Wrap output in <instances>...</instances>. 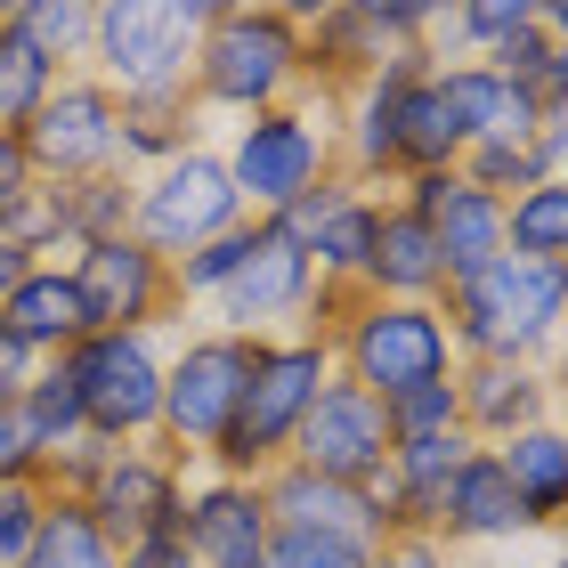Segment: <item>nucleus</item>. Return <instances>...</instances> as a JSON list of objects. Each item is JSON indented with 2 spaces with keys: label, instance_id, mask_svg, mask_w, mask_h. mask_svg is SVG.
<instances>
[{
  "label": "nucleus",
  "instance_id": "14",
  "mask_svg": "<svg viewBox=\"0 0 568 568\" xmlns=\"http://www.w3.org/2000/svg\"><path fill=\"white\" fill-rule=\"evenodd\" d=\"M73 284H82V308L98 333H163L171 325V261H154L139 236H106V244H82L65 252Z\"/></svg>",
  "mask_w": 568,
  "mask_h": 568
},
{
  "label": "nucleus",
  "instance_id": "30",
  "mask_svg": "<svg viewBox=\"0 0 568 568\" xmlns=\"http://www.w3.org/2000/svg\"><path fill=\"white\" fill-rule=\"evenodd\" d=\"M58 82H65V65H58V58H41V49L9 24V9H0V131H17V122L33 114Z\"/></svg>",
  "mask_w": 568,
  "mask_h": 568
},
{
  "label": "nucleus",
  "instance_id": "16",
  "mask_svg": "<svg viewBox=\"0 0 568 568\" xmlns=\"http://www.w3.org/2000/svg\"><path fill=\"white\" fill-rule=\"evenodd\" d=\"M382 203H390V195H374V187H357V179L333 171L317 195H301L293 212H284V227L301 236V252H308V268H317L325 293H357V276H366V252H374Z\"/></svg>",
  "mask_w": 568,
  "mask_h": 568
},
{
  "label": "nucleus",
  "instance_id": "40",
  "mask_svg": "<svg viewBox=\"0 0 568 568\" xmlns=\"http://www.w3.org/2000/svg\"><path fill=\"white\" fill-rule=\"evenodd\" d=\"M24 382H33V357H24V349L9 342V333H0V406H9V398L24 390Z\"/></svg>",
  "mask_w": 568,
  "mask_h": 568
},
{
  "label": "nucleus",
  "instance_id": "19",
  "mask_svg": "<svg viewBox=\"0 0 568 568\" xmlns=\"http://www.w3.org/2000/svg\"><path fill=\"white\" fill-rule=\"evenodd\" d=\"M430 536H438L447 552H479V545L536 536L528 511H520V496H511V479H504V463H496V447H471V455L455 463V479H447V496H438Z\"/></svg>",
  "mask_w": 568,
  "mask_h": 568
},
{
  "label": "nucleus",
  "instance_id": "13",
  "mask_svg": "<svg viewBox=\"0 0 568 568\" xmlns=\"http://www.w3.org/2000/svg\"><path fill=\"white\" fill-rule=\"evenodd\" d=\"M73 504L90 511L114 545H139V536H171L179 504H187V471L163 447H98Z\"/></svg>",
  "mask_w": 568,
  "mask_h": 568
},
{
  "label": "nucleus",
  "instance_id": "38",
  "mask_svg": "<svg viewBox=\"0 0 568 568\" xmlns=\"http://www.w3.org/2000/svg\"><path fill=\"white\" fill-rule=\"evenodd\" d=\"M17 479H41V455H33V430H24L17 398H9L0 406V487H17Z\"/></svg>",
  "mask_w": 568,
  "mask_h": 568
},
{
  "label": "nucleus",
  "instance_id": "6",
  "mask_svg": "<svg viewBox=\"0 0 568 568\" xmlns=\"http://www.w3.org/2000/svg\"><path fill=\"white\" fill-rule=\"evenodd\" d=\"M227 163V187H236L244 220H284L301 195H317L342 154H333V114L317 98H293V106H268V114H244L236 139L220 146Z\"/></svg>",
  "mask_w": 568,
  "mask_h": 568
},
{
  "label": "nucleus",
  "instance_id": "28",
  "mask_svg": "<svg viewBox=\"0 0 568 568\" xmlns=\"http://www.w3.org/2000/svg\"><path fill=\"white\" fill-rule=\"evenodd\" d=\"M17 568H122V545H114V536L98 528L73 496H49L41 536H33V552H24Z\"/></svg>",
  "mask_w": 568,
  "mask_h": 568
},
{
  "label": "nucleus",
  "instance_id": "43",
  "mask_svg": "<svg viewBox=\"0 0 568 568\" xmlns=\"http://www.w3.org/2000/svg\"><path fill=\"white\" fill-rule=\"evenodd\" d=\"M536 568H560V560H536Z\"/></svg>",
  "mask_w": 568,
  "mask_h": 568
},
{
  "label": "nucleus",
  "instance_id": "20",
  "mask_svg": "<svg viewBox=\"0 0 568 568\" xmlns=\"http://www.w3.org/2000/svg\"><path fill=\"white\" fill-rule=\"evenodd\" d=\"M261 504H268V520L276 528H308V536H342V545L357 552H374L382 536V511L366 487H342V479H317V471H301V463H276V471L261 479Z\"/></svg>",
  "mask_w": 568,
  "mask_h": 568
},
{
  "label": "nucleus",
  "instance_id": "23",
  "mask_svg": "<svg viewBox=\"0 0 568 568\" xmlns=\"http://www.w3.org/2000/svg\"><path fill=\"white\" fill-rule=\"evenodd\" d=\"M366 301H438L447 293V261H438V236L406 212V203H382L374 220V252H366V276H357Z\"/></svg>",
  "mask_w": 568,
  "mask_h": 568
},
{
  "label": "nucleus",
  "instance_id": "15",
  "mask_svg": "<svg viewBox=\"0 0 568 568\" xmlns=\"http://www.w3.org/2000/svg\"><path fill=\"white\" fill-rule=\"evenodd\" d=\"M284 463H301V471H317V479H342V487H366L382 463H390V415H382V398H366L357 382L333 374Z\"/></svg>",
  "mask_w": 568,
  "mask_h": 568
},
{
  "label": "nucleus",
  "instance_id": "9",
  "mask_svg": "<svg viewBox=\"0 0 568 568\" xmlns=\"http://www.w3.org/2000/svg\"><path fill=\"white\" fill-rule=\"evenodd\" d=\"M227 227H244V203L227 187L220 146H187V154H171V163L131 179V236L154 261H187L195 244L227 236Z\"/></svg>",
  "mask_w": 568,
  "mask_h": 568
},
{
  "label": "nucleus",
  "instance_id": "24",
  "mask_svg": "<svg viewBox=\"0 0 568 568\" xmlns=\"http://www.w3.org/2000/svg\"><path fill=\"white\" fill-rule=\"evenodd\" d=\"M203 106L187 90H154V98H114V139H122V171H154V163H171V154H187L203 146Z\"/></svg>",
  "mask_w": 568,
  "mask_h": 568
},
{
  "label": "nucleus",
  "instance_id": "41",
  "mask_svg": "<svg viewBox=\"0 0 568 568\" xmlns=\"http://www.w3.org/2000/svg\"><path fill=\"white\" fill-rule=\"evenodd\" d=\"M17 187H33V163H24L17 131H0V195H17Z\"/></svg>",
  "mask_w": 568,
  "mask_h": 568
},
{
  "label": "nucleus",
  "instance_id": "27",
  "mask_svg": "<svg viewBox=\"0 0 568 568\" xmlns=\"http://www.w3.org/2000/svg\"><path fill=\"white\" fill-rule=\"evenodd\" d=\"M504 252L536 268H568V179H545L504 203Z\"/></svg>",
  "mask_w": 568,
  "mask_h": 568
},
{
  "label": "nucleus",
  "instance_id": "37",
  "mask_svg": "<svg viewBox=\"0 0 568 568\" xmlns=\"http://www.w3.org/2000/svg\"><path fill=\"white\" fill-rule=\"evenodd\" d=\"M366 568H455V552L438 545V536H423V528H398V536H382V545H374Z\"/></svg>",
  "mask_w": 568,
  "mask_h": 568
},
{
  "label": "nucleus",
  "instance_id": "31",
  "mask_svg": "<svg viewBox=\"0 0 568 568\" xmlns=\"http://www.w3.org/2000/svg\"><path fill=\"white\" fill-rule=\"evenodd\" d=\"M9 24L41 58H58L65 73H82V49H90V0H0Z\"/></svg>",
  "mask_w": 568,
  "mask_h": 568
},
{
  "label": "nucleus",
  "instance_id": "4",
  "mask_svg": "<svg viewBox=\"0 0 568 568\" xmlns=\"http://www.w3.org/2000/svg\"><path fill=\"white\" fill-rule=\"evenodd\" d=\"M333 349V374L357 382L366 398H406V390H430V382H455V333L438 317V301H366L357 293L325 333Z\"/></svg>",
  "mask_w": 568,
  "mask_h": 568
},
{
  "label": "nucleus",
  "instance_id": "5",
  "mask_svg": "<svg viewBox=\"0 0 568 568\" xmlns=\"http://www.w3.org/2000/svg\"><path fill=\"white\" fill-rule=\"evenodd\" d=\"M203 33H212V0H90L82 73L114 98L187 90Z\"/></svg>",
  "mask_w": 568,
  "mask_h": 568
},
{
  "label": "nucleus",
  "instance_id": "21",
  "mask_svg": "<svg viewBox=\"0 0 568 568\" xmlns=\"http://www.w3.org/2000/svg\"><path fill=\"white\" fill-rule=\"evenodd\" d=\"M430 82H438V98H447V114L463 131V154L487 146V139H536V122H545V106H536L511 73H496V65L430 58Z\"/></svg>",
  "mask_w": 568,
  "mask_h": 568
},
{
  "label": "nucleus",
  "instance_id": "39",
  "mask_svg": "<svg viewBox=\"0 0 568 568\" xmlns=\"http://www.w3.org/2000/svg\"><path fill=\"white\" fill-rule=\"evenodd\" d=\"M122 568H195L187 545H179V528L171 536H139V545H122Z\"/></svg>",
  "mask_w": 568,
  "mask_h": 568
},
{
  "label": "nucleus",
  "instance_id": "26",
  "mask_svg": "<svg viewBox=\"0 0 568 568\" xmlns=\"http://www.w3.org/2000/svg\"><path fill=\"white\" fill-rule=\"evenodd\" d=\"M496 463H504L511 496H520V511H528V528L536 536L560 528V511H568V438H560V423H536L520 438H504Z\"/></svg>",
  "mask_w": 568,
  "mask_h": 568
},
{
  "label": "nucleus",
  "instance_id": "11",
  "mask_svg": "<svg viewBox=\"0 0 568 568\" xmlns=\"http://www.w3.org/2000/svg\"><path fill=\"white\" fill-rule=\"evenodd\" d=\"M17 146H24V163H33L41 187H82V179L122 171L114 90H98L90 73H65V82L17 122Z\"/></svg>",
  "mask_w": 568,
  "mask_h": 568
},
{
  "label": "nucleus",
  "instance_id": "8",
  "mask_svg": "<svg viewBox=\"0 0 568 568\" xmlns=\"http://www.w3.org/2000/svg\"><path fill=\"white\" fill-rule=\"evenodd\" d=\"M58 366L73 374L98 447H154V423H163V342L154 333H90Z\"/></svg>",
  "mask_w": 568,
  "mask_h": 568
},
{
  "label": "nucleus",
  "instance_id": "17",
  "mask_svg": "<svg viewBox=\"0 0 568 568\" xmlns=\"http://www.w3.org/2000/svg\"><path fill=\"white\" fill-rule=\"evenodd\" d=\"M268 504L261 479H195L187 504H179V545H187L195 568H268Z\"/></svg>",
  "mask_w": 568,
  "mask_h": 568
},
{
  "label": "nucleus",
  "instance_id": "7",
  "mask_svg": "<svg viewBox=\"0 0 568 568\" xmlns=\"http://www.w3.org/2000/svg\"><path fill=\"white\" fill-rule=\"evenodd\" d=\"M252 349L261 342H244V333H227V325H203L179 349H163V423H154V447H163L179 471H187V463H212V447L227 438V423H236V406H244V382H252Z\"/></svg>",
  "mask_w": 568,
  "mask_h": 568
},
{
  "label": "nucleus",
  "instance_id": "33",
  "mask_svg": "<svg viewBox=\"0 0 568 568\" xmlns=\"http://www.w3.org/2000/svg\"><path fill=\"white\" fill-rule=\"evenodd\" d=\"M244 252H252V220L227 227V236H212V244H195L187 261H171V293H179V308H187V301L212 308V301L227 293V276L244 268Z\"/></svg>",
  "mask_w": 568,
  "mask_h": 568
},
{
  "label": "nucleus",
  "instance_id": "25",
  "mask_svg": "<svg viewBox=\"0 0 568 568\" xmlns=\"http://www.w3.org/2000/svg\"><path fill=\"white\" fill-rule=\"evenodd\" d=\"M17 415H24V430H33V455H41V487H49V471L58 463H82L98 438H90V423H82V398H73V374L49 357V366H33V382L17 390Z\"/></svg>",
  "mask_w": 568,
  "mask_h": 568
},
{
  "label": "nucleus",
  "instance_id": "3",
  "mask_svg": "<svg viewBox=\"0 0 568 568\" xmlns=\"http://www.w3.org/2000/svg\"><path fill=\"white\" fill-rule=\"evenodd\" d=\"M325 382H333L325 333H276V342H261L252 349L244 406H236V423H227V438L212 447V471L220 479H268L276 463L293 455V438H301Z\"/></svg>",
  "mask_w": 568,
  "mask_h": 568
},
{
  "label": "nucleus",
  "instance_id": "32",
  "mask_svg": "<svg viewBox=\"0 0 568 568\" xmlns=\"http://www.w3.org/2000/svg\"><path fill=\"white\" fill-rule=\"evenodd\" d=\"M65 236H73V252L106 244V236H131V171H106V179L65 187Z\"/></svg>",
  "mask_w": 568,
  "mask_h": 568
},
{
  "label": "nucleus",
  "instance_id": "36",
  "mask_svg": "<svg viewBox=\"0 0 568 568\" xmlns=\"http://www.w3.org/2000/svg\"><path fill=\"white\" fill-rule=\"evenodd\" d=\"M374 552L342 545V536H308V528H276L268 536V568H366Z\"/></svg>",
  "mask_w": 568,
  "mask_h": 568
},
{
  "label": "nucleus",
  "instance_id": "1",
  "mask_svg": "<svg viewBox=\"0 0 568 568\" xmlns=\"http://www.w3.org/2000/svg\"><path fill=\"white\" fill-rule=\"evenodd\" d=\"M308 33L293 9H268V0H227L212 9V33L195 49V73H187V98L203 114H268V106H293L308 98Z\"/></svg>",
  "mask_w": 568,
  "mask_h": 568
},
{
  "label": "nucleus",
  "instance_id": "18",
  "mask_svg": "<svg viewBox=\"0 0 568 568\" xmlns=\"http://www.w3.org/2000/svg\"><path fill=\"white\" fill-rule=\"evenodd\" d=\"M455 423H463L471 447H504V438L552 423V366L463 357V366H455Z\"/></svg>",
  "mask_w": 568,
  "mask_h": 568
},
{
  "label": "nucleus",
  "instance_id": "42",
  "mask_svg": "<svg viewBox=\"0 0 568 568\" xmlns=\"http://www.w3.org/2000/svg\"><path fill=\"white\" fill-rule=\"evenodd\" d=\"M24 276H33V261H24L17 244H0V308H9V293H17Z\"/></svg>",
  "mask_w": 568,
  "mask_h": 568
},
{
  "label": "nucleus",
  "instance_id": "35",
  "mask_svg": "<svg viewBox=\"0 0 568 568\" xmlns=\"http://www.w3.org/2000/svg\"><path fill=\"white\" fill-rule=\"evenodd\" d=\"M382 415H390V447H398V438H438V430H463V423H455V382L406 390V398L382 406Z\"/></svg>",
  "mask_w": 568,
  "mask_h": 568
},
{
  "label": "nucleus",
  "instance_id": "10",
  "mask_svg": "<svg viewBox=\"0 0 568 568\" xmlns=\"http://www.w3.org/2000/svg\"><path fill=\"white\" fill-rule=\"evenodd\" d=\"M301 33H308V82L349 90V82H366L382 65H406V58L430 65L438 9H415V0H342V9L301 17Z\"/></svg>",
  "mask_w": 568,
  "mask_h": 568
},
{
  "label": "nucleus",
  "instance_id": "12",
  "mask_svg": "<svg viewBox=\"0 0 568 568\" xmlns=\"http://www.w3.org/2000/svg\"><path fill=\"white\" fill-rule=\"evenodd\" d=\"M308 301H317V268H308L301 236L284 220H252L244 268L227 276V293L212 301L220 325L244 333V342H276V333H301L308 325Z\"/></svg>",
  "mask_w": 568,
  "mask_h": 568
},
{
  "label": "nucleus",
  "instance_id": "29",
  "mask_svg": "<svg viewBox=\"0 0 568 568\" xmlns=\"http://www.w3.org/2000/svg\"><path fill=\"white\" fill-rule=\"evenodd\" d=\"M0 244H17L24 261H65L73 236H65V187H17L0 195Z\"/></svg>",
  "mask_w": 568,
  "mask_h": 568
},
{
  "label": "nucleus",
  "instance_id": "34",
  "mask_svg": "<svg viewBox=\"0 0 568 568\" xmlns=\"http://www.w3.org/2000/svg\"><path fill=\"white\" fill-rule=\"evenodd\" d=\"M41 511H49V487H41V479H17V487H0V568H17L24 552H33V536H41Z\"/></svg>",
  "mask_w": 568,
  "mask_h": 568
},
{
  "label": "nucleus",
  "instance_id": "2",
  "mask_svg": "<svg viewBox=\"0 0 568 568\" xmlns=\"http://www.w3.org/2000/svg\"><path fill=\"white\" fill-rule=\"evenodd\" d=\"M438 317L455 333V357H511V366H545L560 349V317H568V268H536V261H496L447 276Z\"/></svg>",
  "mask_w": 568,
  "mask_h": 568
},
{
  "label": "nucleus",
  "instance_id": "22",
  "mask_svg": "<svg viewBox=\"0 0 568 568\" xmlns=\"http://www.w3.org/2000/svg\"><path fill=\"white\" fill-rule=\"evenodd\" d=\"M0 333L33 357V366H49V357H65L73 342H90V308H82V284H73L65 261H33V276L9 293V308H0Z\"/></svg>",
  "mask_w": 568,
  "mask_h": 568
}]
</instances>
